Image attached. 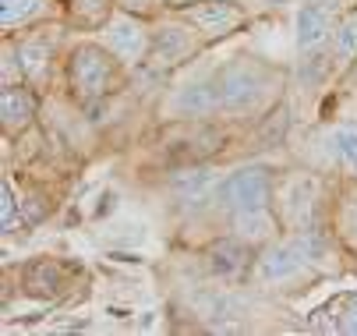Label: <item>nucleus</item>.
Listing matches in <instances>:
<instances>
[{"instance_id": "1", "label": "nucleus", "mask_w": 357, "mask_h": 336, "mask_svg": "<svg viewBox=\"0 0 357 336\" xmlns=\"http://www.w3.org/2000/svg\"><path fill=\"white\" fill-rule=\"evenodd\" d=\"M216 199H220L223 209H234V213L266 209V202H269V174L259 170V167L237 170L216 188Z\"/></svg>"}, {"instance_id": "2", "label": "nucleus", "mask_w": 357, "mask_h": 336, "mask_svg": "<svg viewBox=\"0 0 357 336\" xmlns=\"http://www.w3.org/2000/svg\"><path fill=\"white\" fill-rule=\"evenodd\" d=\"M266 96V75L255 64H234L220 75V103L223 110H251Z\"/></svg>"}, {"instance_id": "3", "label": "nucleus", "mask_w": 357, "mask_h": 336, "mask_svg": "<svg viewBox=\"0 0 357 336\" xmlns=\"http://www.w3.org/2000/svg\"><path fill=\"white\" fill-rule=\"evenodd\" d=\"M71 82L85 96H99L110 85V61L99 46H78L71 57Z\"/></svg>"}, {"instance_id": "4", "label": "nucleus", "mask_w": 357, "mask_h": 336, "mask_svg": "<svg viewBox=\"0 0 357 336\" xmlns=\"http://www.w3.org/2000/svg\"><path fill=\"white\" fill-rule=\"evenodd\" d=\"M191 25L206 36H227L241 25V11L227 0H213V4H202L191 11Z\"/></svg>"}, {"instance_id": "5", "label": "nucleus", "mask_w": 357, "mask_h": 336, "mask_svg": "<svg viewBox=\"0 0 357 336\" xmlns=\"http://www.w3.org/2000/svg\"><path fill=\"white\" fill-rule=\"evenodd\" d=\"M107 46H110L117 57H124V61H138V57L145 54L149 39H145V32H142L138 22H131V18H114V22L107 25Z\"/></svg>"}, {"instance_id": "6", "label": "nucleus", "mask_w": 357, "mask_h": 336, "mask_svg": "<svg viewBox=\"0 0 357 336\" xmlns=\"http://www.w3.org/2000/svg\"><path fill=\"white\" fill-rule=\"evenodd\" d=\"M326 36H329V15H326V8L308 4V8L297 11V46H301L304 54L319 50V46L326 43Z\"/></svg>"}, {"instance_id": "7", "label": "nucleus", "mask_w": 357, "mask_h": 336, "mask_svg": "<svg viewBox=\"0 0 357 336\" xmlns=\"http://www.w3.org/2000/svg\"><path fill=\"white\" fill-rule=\"evenodd\" d=\"M174 107L184 110V114H209V110L223 107L220 103V82H191V85H184L177 92Z\"/></svg>"}, {"instance_id": "8", "label": "nucleus", "mask_w": 357, "mask_h": 336, "mask_svg": "<svg viewBox=\"0 0 357 336\" xmlns=\"http://www.w3.org/2000/svg\"><path fill=\"white\" fill-rule=\"evenodd\" d=\"M301 266H304V255L297 252L294 241H290V245H276V248H269V252L259 259V273H262L266 280H287V276H294Z\"/></svg>"}, {"instance_id": "9", "label": "nucleus", "mask_w": 357, "mask_h": 336, "mask_svg": "<svg viewBox=\"0 0 357 336\" xmlns=\"http://www.w3.org/2000/svg\"><path fill=\"white\" fill-rule=\"evenodd\" d=\"M188 50H191L188 32L177 29V25L160 29L156 43H152V57H156V64H163V68H170V64H177L181 57H188Z\"/></svg>"}, {"instance_id": "10", "label": "nucleus", "mask_w": 357, "mask_h": 336, "mask_svg": "<svg viewBox=\"0 0 357 336\" xmlns=\"http://www.w3.org/2000/svg\"><path fill=\"white\" fill-rule=\"evenodd\" d=\"M244 259H248V248H244L241 241H220V245L213 248L209 266H213L216 276H234V273L244 269Z\"/></svg>"}, {"instance_id": "11", "label": "nucleus", "mask_w": 357, "mask_h": 336, "mask_svg": "<svg viewBox=\"0 0 357 336\" xmlns=\"http://www.w3.org/2000/svg\"><path fill=\"white\" fill-rule=\"evenodd\" d=\"M234 230L244 241H262V237L273 234V220L266 209H244V213H234Z\"/></svg>"}, {"instance_id": "12", "label": "nucleus", "mask_w": 357, "mask_h": 336, "mask_svg": "<svg viewBox=\"0 0 357 336\" xmlns=\"http://www.w3.org/2000/svg\"><path fill=\"white\" fill-rule=\"evenodd\" d=\"M329 149H333V156H336L347 170L357 174V128H350V124L333 128V131H329Z\"/></svg>"}, {"instance_id": "13", "label": "nucleus", "mask_w": 357, "mask_h": 336, "mask_svg": "<svg viewBox=\"0 0 357 336\" xmlns=\"http://www.w3.org/2000/svg\"><path fill=\"white\" fill-rule=\"evenodd\" d=\"M287 216H290V223L294 227H304L308 223V216H312V184L308 181H294L290 188H287Z\"/></svg>"}, {"instance_id": "14", "label": "nucleus", "mask_w": 357, "mask_h": 336, "mask_svg": "<svg viewBox=\"0 0 357 336\" xmlns=\"http://www.w3.org/2000/svg\"><path fill=\"white\" fill-rule=\"evenodd\" d=\"M0 110H4V124H8V128H22V124L32 117V100H29L22 89H8Z\"/></svg>"}, {"instance_id": "15", "label": "nucleus", "mask_w": 357, "mask_h": 336, "mask_svg": "<svg viewBox=\"0 0 357 336\" xmlns=\"http://www.w3.org/2000/svg\"><path fill=\"white\" fill-rule=\"evenodd\" d=\"M43 0H4V8H0V22H4V29H15L22 22H29L32 15H39Z\"/></svg>"}, {"instance_id": "16", "label": "nucleus", "mask_w": 357, "mask_h": 336, "mask_svg": "<svg viewBox=\"0 0 357 336\" xmlns=\"http://www.w3.org/2000/svg\"><path fill=\"white\" fill-rule=\"evenodd\" d=\"M18 61H22V71L29 78L43 75L46 71V61H50V43H25L18 50Z\"/></svg>"}, {"instance_id": "17", "label": "nucleus", "mask_w": 357, "mask_h": 336, "mask_svg": "<svg viewBox=\"0 0 357 336\" xmlns=\"http://www.w3.org/2000/svg\"><path fill=\"white\" fill-rule=\"evenodd\" d=\"M209 184H213V174H209V170H184V174L177 177V191H181V195H188V199L206 195Z\"/></svg>"}, {"instance_id": "18", "label": "nucleus", "mask_w": 357, "mask_h": 336, "mask_svg": "<svg viewBox=\"0 0 357 336\" xmlns=\"http://www.w3.org/2000/svg\"><path fill=\"white\" fill-rule=\"evenodd\" d=\"M336 54H340V61L357 57V15H347L343 18V25L336 32Z\"/></svg>"}, {"instance_id": "19", "label": "nucleus", "mask_w": 357, "mask_h": 336, "mask_svg": "<svg viewBox=\"0 0 357 336\" xmlns=\"http://www.w3.org/2000/svg\"><path fill=\"white\" fill-rule=\"evenodd\" d=\"M333 312H336V333H357V298L333 301Z\"/></svg>"}, {"instance_id": "20", "label": "nucleus", "mask_w": 357, "mask_h": 336, "mask_svg": "<svg viewBox=\"0 0 357 336\" xmlns=\"http://www.w3.org/2000/svg\"><path fill=\"white\" fill-rule=\"evenodd\" d=\"M0 199H4V206H0V213H4V223H11V213H15V191H11L8 181L0 184Z\"/></svg>"}, {"instance_id": "21", "label": "nucleus", "mask_w": 357, "mask_h": 336, "mask_svg": "<svg viewBox=\"0 0 357 336\" xmlns=\"http://www.w3.org/2000/svg\"><path fill=\"white\" fill-rule=\"evenodd\" d=\"M103 4H107V0H78V8H82L85 15H96L99 8H103Z\"/></svg>"}, {"instance_id": "22", "label": "nucleus", "mask_w": 357, "mask_h": 336, "mask_svg": "<svg viewBox=\"0 0 357 336\" xmlns=\"http://www.w3.org/2000/svg\"><path fill=\"white\" fill-rule=\"evenodd\" d=\"M124 8H135V11H145V8H152V0H124Z\"/></svg>"}, {"instance_id": "23", "label": "nucleus", "mask_w": 357, "mask_h": 336, "mask_svg": "<svg viewBox=\"0 0 357 336\" xmlns=\"http://www.w3.org/2000/svg\"><path fill=\"white\" fill-rule=\"evenodd\" d=\"M350 230L357 234V206H350Z\"/></svg>"}, {"instance_id": "24", "label": "nucleus", "mask_w": 357, "mask_h": 336, "mask_svg": "<svg viewBox=\"0 0 357 336\" xmlns=\"http://www.w3.org/2000/svg\"><path fill=\"white\" fill-rule=\"evenodd\" d=\"M259 4H287V0H259Z\"/></svg>"}]
</instances>
